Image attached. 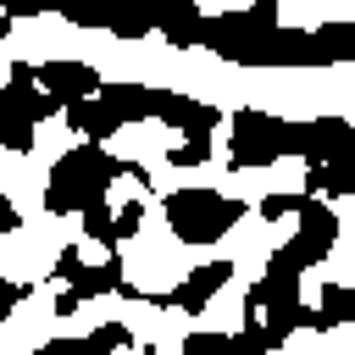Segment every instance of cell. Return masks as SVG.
Listing matches in <instances>:
<instances>
[{"label": "cell", "mask_w": 355, "mask_h": 355, "mask_svg": "<svg viewBox=\"0 0 355 355\" xmlns=\"http://www.w3.org/2000/svg\"><path fill=\"white\" fill-rule=\"evenodd\" d=\"M122 172H128V161H116V155H105L100 144L83 139L78 150H67V155L50 166L44 211H55V216H67V211H89V205L105 200V189H111Z\"/></svg>", "instance_id": "cell-1"}, {"label": "cell", "mask_w": 355, "mask_h": 355, "mask_svg": "<svg viewBox=\"0 0 355 355\" xmlns=\"http://www.w3.org/2000/svg\"><path fill=\"white\" fill-rule=\"evenodd\" d=\"M161 205H166V227L178 244H216L244 216V200H233L222 189H172Z\"/></svg>", "instance_id": "cell-2"}, {"label": "cell", "mask_w": 355, "mask_h": 355, "mask_svg": "<svg viewBox=\"0 0 355 355\" xmlns=\"http://www.w3.org/2000/svg\"><path fill=\"white\" fill-rule=\"evenodd\" d=\"M283 155H300V122H283L272 111H233V133H227V166L233 172H255V166H272Z\"/></svg>", "instance_id": "cell-3"}, {"label": "cell", "mask_w": 355, "mask_h": 355, "mask_svg": "<svg viewBox=\"0 0 355 355\" xmlns=\"http://www.w3.org/2000/svg\"><path fill=\"white\" fill-rule=\"evenodd\" d=\"M222 61H239V67H327V50L316 44V33H300V28H255Z\"/></svg>", "instance_id": "cell-4"}, {"label": "cell", "mask_w": 355, "mask_h": 355, "mask_svg": "<svg viewBox=\"0 0 355 355\" xmlns=\"http://www.w3.org/2000/svg\"><path fill=\"white\" fill-rule=\"evenodd\" d=\"M333 239H338V216H333L316 194H300V227H294V239L283 244V255L305 272V266H316V261L333 250Z\"/></svg>", "instance_id": "cell-5"}, {"label": "cell", "mask_w": 355, "mask_h": 355, "mask_svg": "<svg viewBox=\"0 0 355 355\" xmlns=\"http://www.w3.org/2000/svg\"><path fill=\"white\" fill-rule=\"evenodd\" d=\"M55 277H67L78 300H94V294H116V288H122V261L111 255V261H100V266H83V255L67 244V250L55 255Z\"/></svg>", "instance_id": "cell-6"}, {"label": "cell", "mask_w": 355, "mask_h": 355, "mask_svg": "<svg viewBox=\"0 0 355 355\" xmlns=\"http://www.w3.org/2000/svg\"><path fill=\"white\" fill-rule=\"evenodd\" d=\"M155 116H161L166 128L189 133V139H211V133H216V122H222V111H216V105L189 100V94H172V89H155Z\"/></svg>", "instance_id": "cell-7"}, {"label": "cell", "mask_w": 355, "mask_h": 355, "mask_svg": "<svg viewBox=\"0 0 355 355\" xmlns=\"http://www.w3.org/2000/svg\"><path fill=\"white\" fill-rule=\"evenodd\" d=\"M33 78H39V89L55 94L61 105L100 94V72H94L89 61H44V67H33Z\"/></svg>", "instance_id": "cell-8"}, {"label": "cell", "mask_w": 355, "mask_h": 355, "mask_svg": "<svg viewBox=\"0 0 355 355\" xmlns=\"http://www.w3.org/2000/svg\"><path fill=\"white\" fill-rule=\"evenodd\" d=\"M344 150H355V128L344 116H311V122H300V155L305 161H338Z\"/></svg>", "instance_id": "cell-9"}, {"label": "cell", "mask_w": 355, "mask_h": 355, "mask_svg": "<svg viewBox=\"0 0 355 355\" xmlns=\"http://www.w3.org/2000/svg\"><path fill=\"white\" fill-rule=\"evenodd\" d=\"M227 277H233V266H227V261H205V266H194V272L166 294V305H172V311H183V316H200V311L211 305V294H216V288H227Z\"/></svg>", "instance_id": "cell-10"}, {"label": "cell", "mask_w": 355, "mask_h": 355, "mask_svg": "<svg viewBox=\"0 0 355 355\" xmlns=\"http://www.w3.org/2000/svg\"><path fill=\"white\" fill-rule=\"evenodd\" d=\"M0 94H6V100H11L33 128H39V122H50V116H55V105H61L55 94H44V89H39V78H33V67H28V61H17V67H11V78H6V89H0Z\"/></svg>", "instance_id": "cell-11"}, {"label": "cell", "mask_w": 355, "mask_h": 355, "mask_svg": "<svg viewBox=\"0 0 355 355\" xmlns=\"http://www.w3.org/2000/svg\"><path fill=\"white\" fill-rule=\"evenodd\" d=\"M122 344H133V333H128L122 322H105V327H94L89 338H55V344H44V349H33V355H111V349H122Z\"/></svg>", "instance_id": "cell-12"}, {"label": "cell", "mask_w": 355, "mask_h": 355, "mask_svg": "<svg viewBox=\"0 0 355 355\" xmlns=\"http://www.w3.org/2000/svg\"><path fill=\"white\" fill-rule=\"evenodd\" d=\"M200 6L194 0H155V28L172 39V44H200Z\"/></svg>", "instance_id": "cell-13"}, {"label": "cell", "mask_w": 355, "mask_h": 355, "mask_svg": "<svg viewBox=\"0 0 355 355\" xmlns=\"http://www.w3.org/2000/svg\"><path fill=\"white\" fill-rule=\"evenodd\" d=\"M100 100L116 111V122H144V116H155V89H150V83H100Z\"/></svg>", "instance_id": "cell-14"}, {"label": "cell", "mask_w": 355, "mask_h": 355, "mask_svg": "<svg viewBox=\"0 0 355 355\" xmlns=\"http://www.w3.org/2000/svg\"><path fill=\"white\" fill-rule=\"evenodd\" d=\"M67 122H72V133H83L89 144H105V139L122 128L116 111H111L105 100H94V94H89V100H72V105H67Z\"/></svg>", "instance_id": "cell-15"}, {"label": "cell", "mask_w": 355, "mask_h": 355, "mask_svg": "<svg viewBox=\"0 0 355 355\" xmlns=\"http://www.w3.org/2000/svg\"><path fill=\"white\" fill-rule=\"evenodd\" d=\"M105 28H111L116 39H144V33L155 28V0H111Z\"/></svg>", "instance_id": "cell-16"}, {"label": "cell", "mask_w": 355, "mask_h": 355, "mask_svg": "<svg viewBox=\"0 0 355 355\" xmlns=\"http://www.w3.org/2000/svg\"><path fill=\"white\" fill-rule=\"evenodd\" d=\"M0 144H6V150H17V155H28V150H33V122H28L6 94H0Z\"/></svg>", "instance_id": "cell-17"}, {"label": "cell", "mask_w": 355, "mask_h": 355, "mask_svg": "<svg viewBox=\"0 0 355 355\" xmlns=\"http://www.w3.org/2000/svg\"><path fill=\"white\" fill-rule=\"evenodd\" d=\"M50 11H61L72 28H105L111 0H50Z\"/></svg>", "instance_id": "cell-18"}, {"label": "cell", "mask_w": 355, "mask_h": 355, "mask_svg": "<svg viewBox=\"0 0 355 355\" xmlns=\"http://www.w3.org/2000/svg\"><path fill=\"white\" fill-rule=\"evenodd\" d=\"M322 316H327V327L355 322V288H349V283H327V288H322Z\"/></svg>", "instance_id": "cell-19"}, {"label": "cell", "mask_w": 355, "mask_h": 355, "mask_svg": "<svg viewBox=\"0 0 355 355\" xmlns=\"http://www.w3.org/2000/svg\"><path fill=\"white\" fill-rule=\"evenodd\" d=\"M139 222H144V205L139 200H128L116 216H111V244H122V239H133L139 233Z\"/></svg>", "instance_id": "cell-20"}, {"label": "cell", "mask_w": 355, "mask_h": 355, "mask_svg": "<svg viewBox=\"0 0 355 355\" xmlns=\"http://www.w3.org/2000/svg\"><path fill=\"white\" fill-rule=\"evenodd\" d=\"M183 355H233V338H222V333H189Z\"/></svg>", "instance_id": "cell-21"}, {"label": "cell", "mask_w": 355, "mask_h": 355, "mask_svg": "<svg viewBox=\"0 0 355 355\" xmlns=\"http://www.w3.org/2000/svg\"><path fill=\"white\" fill-rule=\"evenodd\" d=\"M211 161V139H183L172 144V166H205Z\"/></svg>", "instance_id": "cell-22"}, {"label": "cell", "mask_w": 355, "mask_h": 355, "mask_svg": "<svg viewBox=\"0 0 355 355\" xmlns=\"http://www.w3.org/2000/svg\"><path fill=\"white\" fill-rule=\"evenodd\" d=\"M78 216H83V233H89V239L111 244V216H116V211H105V200H100V205H89V211H78Z\"/></svg>", "instance_id": "cell-23"}, {"label": "cell", "mask_w": 355, "mask_h": 355, "mask_svg": "<svg viewBox=\"0 0 355 355\" xmlns=\"http://www.w3.org/2000/svg\"><path fill=\"white\" fill-rule=\"evenodd\" d=\"M288 211H300V194H266L261 200V216H288Z\"/></svg>", "instance_id": "cell-24"}, {"label": "cell", "mask_w": 355, "mask_h": 355, "mask_svg": "<svg viewBox=\"0 0 355 355\" xmlns=\"http://www.w3.org/2000/svg\"><path fill=\"white\" fill-rule=\"evenodd\" d=\"M22 300H28V283H0V322H6Z\"/></svg>", "instance_id": "cell-25"}, {"label": "cell", "mask_w": 355, "mask_h": 355, "mask_svg": "<svg viewBox=\"0 0 355 355\" xmlns=\"http://www.w3.org/2000/svg\"><path fill=\"white\" fill-rule=\"evenodd\" d=\"M0 11L6 17H39V11H50V0H0Z\"/></svg>", "instance_id": "cell-26"}, {"label": "cell", "mask_w": 355, "mask_h": 355, "mask_svg": "<svg viewBox=\"0 0 355 355\" xmlns=\"http://www.w3.org/2000/svg\"><path fill=\"white\" fill-rule=\"evenodd\" d=\"M17 227H22V216H17V205L0 194V233H17Z\"/></svg>", "instance_id": "cell-27"}, {"label": "cell", "mask_w": 355, "mask_h": 355, "mask_svg": "<svg viewBox=\"0 0 355 355\" xmlns=\"http://www.w3.org/2000/svg\"><path fill=\"white\" fill-rule=\"evenodd\" d=\"M78 305H83V300H78L72 288H67V294H55V316H78Z\"/></svg>", "instance_id": "cell-28"}]
</instances>
